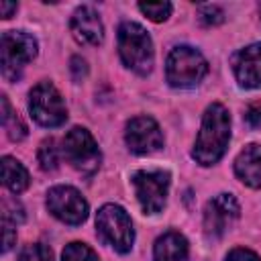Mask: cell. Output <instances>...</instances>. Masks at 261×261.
I'll return each mask as SVG.
<instances>
[{
    "label": "cell",
    "instance_id": "cell-1",
    "mask_svg": "<svg viewBox=\"0 0 261 261\" xmlns=\"http://www.w3.org/2000/svg\"><path fill=\"white\" fill-rule=\"evenodd\" d=\"M228 141H230V114L220 102H214L206 108L202 116V124L192 149V157L204 167L214 165L224 155Z\"/></svg>",
    "mask_w": 261,
    "mask_h": 261
},
{
    "label": "cell",
    "instance_id": "cell-2",
    "mask_svg": "<svg viewBox=\"0 0 261 261\" xmlns=\"http://www.w3.org/2000/svg\"><path fill=\"white\" fill-rule=\"evenodd\" d=\"M118 55L120 61L135 73L147 75L153 69V41L145 27L133 20H124L118 27Z\"/></svg>",
    "mask_w": 261,
    "mask_h": 261
},
{
    "label": "cell",
    "instance_id": "cell-3",
    "mask_svg": "<svg viewBox=\"0 0 261 261\" xmlns=\"http://www.w3.org/2000/svg\"><path fill=\"white\" fill-rule=\"evenodd\" d=\"M208 73V61L206 57L188 45L173 47L165 61V80L171 88L188 90L196 88Z\"/></svg>",
    "mask_w": 261,
    "mask_h": 261
},
{
    "label": "cell",
    "instance_id": "cell-4",
    "mask_svg": "<svg viewBox=\"0 0 261 261\" xmlns=\"http://www.w3.org/2000/svg\"><path fill=\"white\" fill-rule=\"evenodd\" d=\"M96 232L100 241L116 253L126 255L135 243V228L128 212L118 204H104L96 214Z\"/></svg>",
    "mask_w": 261,
    "mask_h": 261
},
{
    "label": "cell",
    "instance_id": "cell-5",
    "mask_svg": "<svg viewBox=\"0 0 261 261\" xmlns=\"http://www.w3.org/2000/svg\"><path fill=\"white\" fill-rule=\"evenodd\" d=\"M39 53L37 39L27 31H6L0 37V69L4 80H20L22 67Z\"/></svg>",
    "mask_w": 261,
    "mask_h": 261
},
{
    "label": "cell",
    "instance_id": "cell-6",
    "mask_svg": "<svg viewBox=\"0 0 261 261\" xmlns=\"http://www.w3.org/2000/svg\"><path fill=\"white\" fill-rule=\"evenodd\" d=\"M63 155L67 159V163L80 171L82 175H92L98 171L100 161H102V153L100 147L96 143V139L92 137V133L84 126H73L71 130H67V135L63 137Z\"/></svg>",
    "mask_w": 261,
    "mask_h": 261
},
{
    "label": "cell",
    "instance_id": "cell-7",
    "mask_svg": "<svg viewBox=\"0 0 261 261\" xmlns=\"http://www.w3.org/2000/svg\"><path fill=\"white\" fill-rule=\"evenodd\" d=\"M29 110H31V116L35 118V122H39L41 126H47V128L61 126L67 120V106L63 102L59 90L49 80L39 82L31 90Z\"/></svg>",
    "mask_w": 261,
    "mask_h": 261
},
{
    "label": "cell",
    "instance_id": "cell-8",
    "mask_svg": "<svg viewBox=\"0 0 261 261\" xmlns=\"http://www.w3.org/2000/svg\"><path fill=\"white\" fill-rule=\"evenodd\" d=\"M135 196L145 214H159L165 208L171 175L163 169H141L133 173Z\"/></svg>",
    "mask_w": 261,
    "mask_h": 261
},
{
    "label": "cell",
    "instance_id": "cell-9",
    "mask_svg": "<svg viewBox=\"0 0 261 261\" xmlns=\"http://www.w3.org/2000/svg\"><path fill=\"white\" fill-rule=\"evenodd\" d=\"M47 210L63 224L77 226L88 218V202L80 190L71 186H53L47 192Z\"/></svg>",
    "mask_w": 261,
    "mask_h": 261
},
{
    "label": "cell",
    "instance_id": "cell-10",
    "mask_svg": "<svg viewBox=\"0 0 261 261\" xmlns=\"http://www.w3.org/2000/svg\"><path fill=\"white\" fill-rule=\"evenodd\" d=\"M239 202L232 194H218L206 202L204 208V234L208 241L220 239L239 218Z\"/></svg>",
    "mask_w": 261,
    "mask_h": 261
},
{
    "label": "cell",
    "instance_id": "cell-11",
    "mask_svg": "<svg viewBox=\"0 0 261 261\" xmlns=\"http://www.w3.org/2000/svg\"><path fill=\"white\" fill-rule=\"evenodd\" d=\"M124 141L130 153L151 155L163 147V133L151 116H135L126 122Z\"/></svg>",
    "mask_w": 261,
    "mask_h": 261
},
{
    "label": "cell",
    "instance_id": "cell-12",
    "mask_svg": "<svg viewBox=\"0 0 261 261\" xmlns=\"http://www.w3.org/2000/svg\"><path fill=\"white\" fill-rule=\"evenodd\" d=\"M232 71L241 88H261V43H253L232 57Z\"/></svg>",
    "mask_w": 261,
    "mask_h": 261
},
{
    "label": "cell",
    "instance_id": "cell-13",
    "mask_svg": "<svg viewBox=\"0 0 261 261\" xmlns=\"http://www.w3.org/2000/svg\"><path fill=\"white\" fill-rule=\"evenodd\" d=\"M73 39L82 45H100L104 39V24L92 6H77L69 20Z\"/></svg>",
    "mask_w": 261,
    "mask_h": 261
},
{
    "label": "cell",
    "instance_id": "cell-14",
    "mask_svg": "<svg viewBox=\"0 0 261 261\" xmlns=\"http://www.w3.org/2000/svg\"><path fill=\"white\" fill-rule=\"evenodd\" d=\"M234 175L253 190L261 188V143H251L237 155Z\"/></svg>",
    "mask_w": 261,
    "mask_h": 261
},
{
    "label": "cell",
    "instance_id": "cell-15",
    "mask_svg": "<svg viewBox=\"0 0 261 261\" xmlns=\"http://www.w3.org/2000/svg\"><path fill=\"white\" fill-rule=\"evenodd\" d=\"M188 241L177 230L163 232L153 247V261H188Z\"/></svg>",
    "mask_w": 261,
    "mask_h": 261
},
{
    "label": "cell",
    "instance_id": "cell-16",
    "mask_svg": "<svg viewBox=\"0 0 261 261\" xmlns=\"http://www.w3.org/2000/svg\"><path fill=\"white\" fill-rule=\"evenodd\" d=\"M2 181L12 194H20L29 188L31 179H29L27 167L18 159H14L10 155H4L2 157Z\"/></svg>",
    "mask_w": 261,
    "mask_h": 261
},
{
    "label": "cell",
    "instance_id": "cell-17",
    "mask_svg": "<svg viewBox=\"0 0 261 261\" xmlns=\"http://www.w3.org/2000/svg\"><path fill=\"white\" fill-rule=\"evenodd\" d=\"M0 104H2V126L8 135L10 141H22L27 137V124L22 122V118L10 108L8 98L0 96Z\"/></svg>",
    "mask_w": 261,
    "mask_h": 261
},
{
    "label": "cell",
    "instance_id": "cell-18",
    "mask_svg": "<svg viewBox=\"0 0 261 261\" xmlns=\"http://www.w3.org/2000/svg\"><path fill=\"white\" fill-rule=\"evenodd\" d=\"M37 159H39V165L43 171H55L59 167V151H57V145H55V139H45L41 145H39V153H37Z\"/></svg>",
    "mask_w": 261,
    "mask_h": 261
},
{
    "label": "cell",
    "instance_id": "cell-19",
    "mask_svg": "<svg viewBox=\"0 0 261 261\" xmlns=\"http://www.w3.org/2000/svg\"><path fill=\"white\" fill-rule=\"evenodd\" d=\"M61 261H100L96 251L92 247H88L86 243H69L63 253H61Z\"/></svg>",
    "mask_w": 261,
    "mask_h": 261
},
{
    "label": "cell",
    "instance_id": "cell-20",
    "mask_svg": "<svg viewBox=\"0 0 261 261\" xmlns=\"http://www.w3.org/2000/svg\"><path fill=\"white\" fill-rule=\"evenodd\" d=\"M171 2H139V10L153 22H163L171 14Z\"/></svg>",
    "mask_w": 261,
    "mask_h": 261
},
{
    "label": "cell",
    "instance_id": "cell-21",
    "mask_svg": "<svg viewBox=\"0 0 261 261\" xmlns=\"http://www.w3.org/2000/svg\"><path fill=\"white\" fill-rule=\"evenodd\" d=\"M24 220V208L16 198H2V222L6 224H20Z\"/></svg>",
    "mask_w": 261,
    "mask_h": 261
},
{
    "label": "cell",
    "instance_id": "cell-22",
    "mask_svg": "<svg viewBox=\"0 0 261 261\" xmlns=\"http://www.w3.org/2000/svg\"><path fill=\"white\" fill-rule=\"evenodd\" d=\"M18 261H53V251L43 243H33L20 251Z\"/></svg>",
    "mask_w": 261,
    "mask_h": 261
},
{
    "label": "cell",
    "instance_id": "cell-23",
    "mask_svg": "<svg viewBox=\"0 0 261 261\" xmlns=\"http://www.w3.org/2000/svg\"><path fill=\"white\" fill-rule=\"evenodd\" d=\"M198 12H200V18H202L204 24H220V22L224 20V12H222V8L216 6V4L200 6Z\"/></svg>",
    "mask_w": 261,
    "mask_h": 261
},
{
    "label": "cell",
    "instance_id": "cell-24",
    "mask_svg": "<svg viewBox=\"0 0 261 261\" xmlns=\"http://www.w3.org/2000/svg\"><path fill=\"white\" fill-rule=\"evenodd\" d=\"M226 261H261V257L257 253H253L251 249H243L237 247L226 255Z\"/></svg>",
    "mask_w": 261,
    "mask_h": 261
},
{
    "label": "cell",
    "instance_id": "cell-25",
    "mask_svg": "<svg viewBox=\"0 0 261 261\" xmlns=\"http://www.w3.org/2000/svg\"><path fill=\"white\" fill-rule=\"evenodd\" d=\"M245 122L251 128H259L261 126V104H251L245 112Z\"/></svg>",
    "mask_w": 261,
    "mask_h": 261
},
{
    "label": "cell",
    "instance_id": "cell-26",
    "mask_svg": "<svg viewBox=\"0 0 261 261\" xmlns=\"http://www.w3.org/2000/svg\"><path fill=\"white\" fill-rule=\"evenodd\" d=\"M69 69H71V75H73L75 82H82L86 77V73H88V65H86V61L82 57H71Z\"/></svg>",
    "mask_w": 261,
    "mask_h": 261
},
{
    "label": "cell",
    "instance_id": "cell-27",
    "mask_svg": "<svg viewBox=\"0 0 261 261\" xmlns=\"http://www.w3.org/2000/svg\"><path fill=\"white\" fill-rule=\"evenodd\" d=\"M14 243H16V230H14L12 224H6L4 222V247H2V251L8 253L14 247Z\"/></svg>",
    "mask_w": 261,
    "mask_h": 261
},
{
    "label": "cell",
    "instance_id": "cell-28",
    "mask_svg": "<svg viewBox=\"0 0 261 261\" xmlns=\"http://www.w3.org/2000/svg\"><path fill=\"white\" fill-rule=\"evenodd\" d=\"M16 8H18V4L16 2H0V12H2V18H10L12 16V12H16Z\"/></svg>",
    "mask_w": 261,
    "mask_h": 261
}]
</instances>
